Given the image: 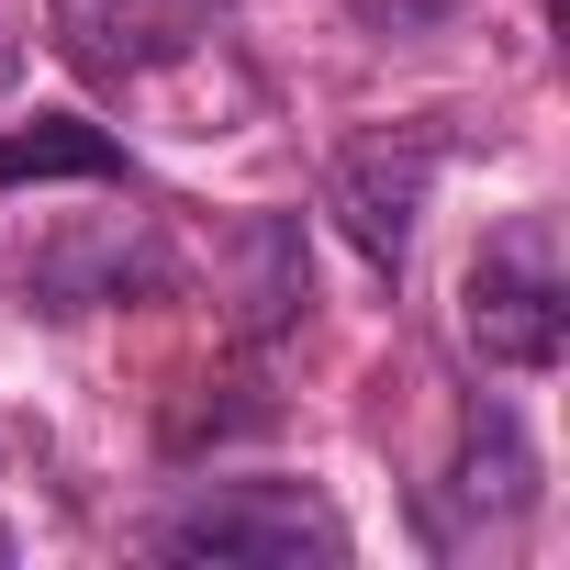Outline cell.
<instances>
[{"label":"cell","instance_id":"cell-5","mask_svg":"<svg viewBox=\"0 0 570 570\" xmlns=\"http://www.w3.org/2000/svg\"><path fill=\"white\" fill-rule=\"evenodd\" d=\"M448 503L470 514V525H514L525 503H537V459H525V436H514V414H470L459 425V470H448Z\"/></svg>","mask_w":570,"mask_h":570},{"label":"cell","instance_id":"cell-6","mask_svg":"<svg viewBox=\"0 0 570 570\" xmlns=\"http://www.w3.org/2000/svg\"><path fill=\"white\" fill-rule=\"evenodd\" d=\"M23 179H124V146L79 112H0V190Z\"/></svg>","mask_w":570,"mask_h":570},{"label":"cell","instance_id":"cell-4","mask_svg":"<svg viewBox=\"0 0 570 570\" xmlns=\"http://www.w3.org/2000/svg\"><path fill=\"white\" fill-rule=\"evenodd\" d=\"M235 0H46V23H57V57L90 79V90H135L179 57H202L224 35Z\"/></svg>","mask_w":570,"mask_h":570},{"label":"cell","instance_id":"cell-3","mask_svg":"<svg viewBox=\"0 0 570 570\" xmlns=\"http://www.w3.org/2000/svg\"><path fill=\"white\" fill-rule=\"evenodd\" d=\"M436 157H448L436 124H381V135H347L336 168H325V202H336L347 246H358L370 268H392V279H403V257H414V224H425Z\"/></svg>","mask_w":570,"mask_h":570},{"label":"cell","instance_id":"cell-2","mask_svg":"<svg viewBox=\"0 0 570 570\" xmlns=\"http://www.w3.org/2000/svg\"><path fill=\"white\" fill-rule=\"evenodd\" d=\"M157 559H213V570H303V559H347L336 503H314L303 481H235L202 492L190 514L157 525Z\"/></svg>","mask_w":570,"mask_h":570},{"label":"cell","instance_id":"cell-1","mask_svg":"<svg viewBox=\"0 0 570 570\" xmlns=\"http://www.w3.org/2000/svg\"><path fill=\"white\" fill-rule=\"evenodd\" d=\"M459 325L514 381L559 370V347H570V268H559V224L548 213H514L503 235H481L470 292H459Z\"/></svg>","mask_w":570,"mask_h":570}]
</instances>
